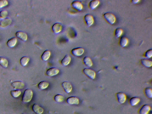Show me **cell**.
<instances>
[{
    "mask_svg": "<svg viewBox=\"0 0 152 114\" xmlns=\"http://www.w3.org/2000/svg\"><path fill=\"white\" fill-rule=\"evenodd\" d=\"M33 93L30 89L25 90L22 98V101L24 103H28L32 100L33 98Z\"/></svg>",
    "mask_w": 152,
    "mask_h": 114,
    "instance_id": "obj_1",
    "label": "cell"
},
{
    "mask_svg": "<svg viewBox=\"0 0 152 114\" xmlns=\"http://www.w3.org/2000/svg\"><path fill=\"white\" fill-rule=\"evenodd\" d=\"M104 17L106 21L110 24H113L115 22L116 17L112 13L107 12L104 13Z\"/></svg>",
    "mask_w": 152,
    "mask_h": 114,
    "instance_id": "obj_2",
    "label": "cell"
},
{
    "mask_svg": "<svg viewBox=\"0 0 152 114\" xmlns=\"http://www.w3.org/2000/svg\"><path fill=\"white\" fill-rule=\"evenodd\" d=\"M83 72L86 75L91 79L93 80L96 77V73L93 70L88 68H84Z\"/></svg>",
    "mask_w": 152,
    "mask_h": 114,
    "instance_id": "obj_3",
    "label": "cell"
},
{
    "mask_svg": "<svg viewBox=\"0 0 152 114\" xmlns=\"http://www.w3.org/2000/svg\"><path fill=\"white\" fill-rule=\"evenodd\" d=\"M84 20L88 26L90 27L94 23V20L93 16L90 14H87L84 16Z\"/></svg>",
    "mask_w": 152,
    "mask_h": 114,
    "instance_id": "obj_4",
    "label": "cell"
},
{
    "mask_svg": "<svg viewBox=\"0 0 152 114\" xmlns=\"http://www.w3.org/2000/svg\"><path fill=\"white\" fill-rule=\"evenodd\" d=\"M62 28H63V25L60 23H55L52 27V31L55 34H58L60 33L62 31Z\"/></svg>",
    "mask_w": 152,
    "mask_h": 114,
    "instance_id": "obj_5",
    "label": "cell"
},
{
    "mask_svg": "<svg viewBox=\"0 0 152 114\" xmlns=\"http://www.w3.org/2000/svg\"><path fill=\"white\" fill-rule=\"evenodd\" d=\"M84 50L82 47H78L73 48L71 51L72 54L74 56H79L83 54Z\"/></svg>",
    "mask_w": 152,
    "mask_h": 114,
    "instance_id": "obj_6",
    "label": "cell"
},
{
    "mask_svg": "<svg viewBox=\"0 0 152 114\" xmlns=\"http://www.w3.org/2000/svg\"><path fill=\"white\" fill-rule=\"evenodd\" d=\"M71 5L72 7L77 11H82L83 8L82 3L79 1H75L72 2Z\"/></svg>",
    "mask_w": 152,
    "mask_h": 114,
    "instance_id": "obj_7",
    "label": "cell"
},
{
    "mask_svg": "<svg viewBox=\"0 0 152 114\" xmlns=\"http://www.w3.org/2000/svg\"><path fill=\"white\" fill-rule=\"evenodd\" d=\"M60 70L56 68L52 67L50 68L46 71V74L48 76H53L58 74Z\"/></svg>",
    "mask_w": 152,
    "mask_h": 114,
    "instance_id": "obj_8",
    "label": "cell"
},
{
    "mask_svg": "<svg viewBox=\"0 0 152 114\" xmlns=\"http://www.w3.org/2000/svg\"><path fill=\"white\" fill-rule=\"evenodd\" d=\"M16 35L17 37L19 38L21 41H26L28 39V35L26 33L23 31H18L16 33Z\"/></svg>",
    "mask_w": 152,
    "mask_h": 114,
    "instance_id": "obj_9",
    "label": "cell"
},
{
    "mask_svg": "<svg viewBox=\"0 0 152 114\" xmlns=\"http://www.w3.org/2000/svg\"><path fill=\"white\" fill-rule=\"evenodd\" d=\"M62 86L65 91L67 93L71 92L72 89V85L70 83L67 81H64L62 83Z\"/></svg>",
    "mask_w": 152,
    "mask_h": 114,
    "instance_id": "obj_10",
    "label": "cell"
},
{
    "mask_svg": "<svg viewBox=\"0 0 152 114\" xmlns=\"http://www.w3.org/2000/svg\"><path fill=\"white\" fill-rule=\"evenodd\" d=\"M67 102L69 104L78 105L79 103V99L75 96H71L69 97L67 99Z\"/></svg>",
    "mask_w": 152,
    "mask_h": 114,
    "instance_id": "obj_11",
    "label": "cell"
},
{
    "mask_svg": "<svg viewBox=\"0 0 152 114\" xmlns=\"http://www.w3.org/2000/svg\"><path fill=\"white\" fill-rule=\"evenodd\" d=\"M12 22L11 18H6L3 19L0 21V26L3 28L7 27L11 24Z\"/></svg>",
    "mask_w": 152,
    "mask_h": 114,
    "instance_id": "obj_12",
    "label": "cell"
},
{
    "mask_svg": "<svg viewBox=\"0 0 152 114\" xmlns=\"http://www.w3.org/2000/svg\"><path fill=\"white\" fill-rule=\"evenodd\" d=\"M117 100L119 103L123 104L125 102L126 100V96L125 94L122 92H119L116 94Z\"/></svg>",
    "mask_w": 152,
    "mask_h": 114,
    "instance_id": "obj_13",
    "label": "cell"
},
{
    "mask_svg": "<svg viewBox=\"0 0 152 114\" xmlns=\"http://www.w3.org/2000/svg\"><path fill=\"white\" fill-rule=\"evenodd\" d=\"M12 86L13 88L16 89L21 90L24 88L25 84L24 83L21 81H16L12 83Z\"/></svg>",
    "mask_w": 152,
    "mask_h": 114,
    "instance_id": "obj_14",
    "label": "cell"
},
{
    "mask_svg": "<svg viewBox=\"0 0 152 114\" xmlns=\"http://www.w3.org/2000/svg\"><path fill=\"white\" fill-rule=\"evenodd\" d=\"M33 111L37 114H42L44 111L43 109L37 104H34L32 107Z\"/></svg>",
    "mask_w": 152,
    "mask_h": 114,
    "instance_id": "obj_15",
    "label": "cell"
},
{
    "mask_svg": "<svg viewBox=\"0 0 152 114\" xmlns=\"http://www.w3.org/2000/svg\"><path fill=\"white\" fill-rule=\"evenodd\" d=\"M151 110V107L148 105H143L140 108L139 113L140 114H148Z\"/></svg>",
    "mask_w": 152,
    "mask_h": 114,
    "instance_id": "obj_16",
    "label": "cell"
},
{
    "mask_svg": "<svg viewBox=\"0 0 152 114\" xmlns=\"http://www.w3.org/2000/svg\"><path fill=\"white\" fill-rule=\"evenodd\" d=\"M71 60V57L70 55H66L62 60L61 64L64 66H67L70 63Z\"/></svg>",
    "mask_w": 152,
    "mask_h": 114,
    "instance_id": "obj_17",
    "label": "cell"
},
{
    "mask_svg": "<svg viewBox=\"0 0 152 114\" xmlns=\"http://www.w3.org/2000/svg\"><path fill=\"white\" fill-rule=\"evenodd\" d=\"M17 42V39L15 37L11 38L8 40L7 43V46L10 48H12L14 47Z\"/></svg>",
    "mask_w": 152,
    "mask_h": 114,
    "instance_id": "obj_18",
    "label": "cell"
},
{
    "mask_svg": "<svg viewBox=\"0 0 152 114\" xmlns=\"http://www.w3.org/2000/svg\"><path fill=\"white\" fill-rule=\"evenodd\" d=\"M51 55V52L49 50H46L43 52L41 58L43 61H46L50 58Z\"/></svg>",
    "mask_w": 152,
    "mask_h": 114,
    "instance_id": "obj_19",
    "label": "cell"
},
{
    "mask_svg": "<svg viewBox=\"0 0 152 114\" xmlns=\"http://www.w3.org/2000/svg\"><path fill=\"white\" fill-rule=\"evenodd\" d=\"M100 3L99 1L98 0H94L91 1L89 3V6L91 9L93 10L95 9L98 6Z\"/></svg>",
    "mask_w": 152,
    "mask_h": 114,
    "instance_id": "obj_20",
    "label": "cell"
},
{
    "mask_svg": "<svg viewBox=\"0 0 152 114\" xmlns=\"http://www.w3.org/2000/svg\"><path fill=\"white\" fill-rule=\"evenodd\" d=\"M128 40L127 38L125 36H122L120 39L119 43L120 46L122 47H124L128 44Z\"/></svg>",
    "mask_w": 152,
    "mask_h": 114,
    "instance_id": "obj_21",
    "label": "cell"
},
{
    "mask_svg": "<svg viewBox=\"0 0 152 114\" xmlns=\"http://www.w3.org/2000/svg\"><path fill=\"white\" fill-rule=\"evenodd\" d=\"M49 85V83L45 81L40 82L38 84V87L41 90H45L46 89Z\"/></svg>",
    "mask_w": 152,
    "mask_h": 114,
    "instance_id": "obj_22",
    "label": "cell"
},
{
    "mask_svg": "<svg viewBox=\"0 0 152 114\" xmlns=\"http://www.w3.org/2000/svg\"><path fill=\"white\" fill-rule=\"evenodd\" d=\"M8 62L6 58L3 57H0V65L4 68H7L8 66Z\"/></svg>",
    "mask_w": 152,
    "mask_h": 114,
    "instance_id": "obj_23",
    "label": "cell"
},
{
    "mask_svg": "<svg viewBox=\"0 0 152 114\" xmlns=\"http://www.w3.org/2000/svg\"><path fill=\"white\" fill-rule=\"evenodd\" d=\"M83 62L84 64L89 67H90L92 66V60L88 56H86L84 57L83 59Z\"/></svg>",
    "mask_w": 152,
    "mask_h": 114,
    "instance_id": "obj_24",
    "label": "cell"
},
{
    "mask_svg": "<svg viewBox=\"0 0 152 114\" xmlns=\"http://www.w3.org/2000/svg\"><path fill=\"white\" fill-rule=\"evenodd\" d=\"M141 62L142 64L147 68L151 67L152 66V62L151 60L144 59H142Z\"/></svg>",
    "mask_w": 152,
    "mask_h": 114,
    "instance_id": "obj_25",
    "label": "cell"
},
{
    "mask_svg": "<svg viewBox=\"0 0 152 114\" xmlns=\"http://www.w3.org/2000/svg\"><path fill=\"white\" fill-rule=\"evenodd\" d=\"M140 101V98L137 97H134L130 99V103L132 106H134L139 103Z\"/></svg>",
    "mask_w": 152,
    "mask_h": 114,
    "instance_id": "obj_26",
    "label": "cell"
},
{
    "mask_svg": "<svg viewBox=\"0 0 152 114\" xmlns=\"http://www.w3.org/2000/svg\"><path fill=\"white\" fill-rule=\"evenodd\" d=\"M30 60V58L26 56H23L20 60V64L23 66H25L28 64Z\"/></svg>",
    "mask_w": 152,
    "mask_h": 114,
    "instance_id": "obj_27",
    "label": "cell"
},
{
    "mask_svg": "<svg viewBox=\"0 0 152 114\" xmlns=\"http://www.w3.org/2000/svg\"><path fill=\"white\" fill-rule=\"evenodd\" d=\"M55 101L58 103H61L64 100V97L62 95L57 94L54 97Z\"/></svg>",
    "mask_w": 152,
    "mask_h": 114,
    "instance_id": "obj_28",
    "label": "cell"
},
{
    "mask_svg": "<svg viewBox=\"0 0 152 114\" xmlns=\"http://www.w3.org/2000/svg\"><path fill=\"white\" fill-rule=\"evenodd\" d=\"M21 92L19 90H12L10 92L12 96L15 98H17L21 94Z\"/></svg>",
    "mask_w": 152,
    "mask_h": 114,
    "instance_id": "obj_29",
    "label": "cell"
},
{
    "mask_svg": "<svg viewBox=\"0 0 152 114\" xmlns=\"http://www.w3.org/2000/svg\"><path fill=\"white\" fill-rule=\"evenodd\" d=\"M123 31L122 29L120 28H116L115 31V36L117 38L120 37L122 35Z\"/></svg>",
    "mask_w": 152,
    "mask_h": 114,
    "instance_id": "obj_30",
    "label": "cell"
},
{
    "mask_svg": "<svg viewBox=\"0 0 152 114\" xmlns=\"http://www.w3.org/2000/svg\"><path fill=\"white\" fill-rule=\"evenodd\" d=\"M145 93L147 97L149 98H151L152 97V91L151 89L149 88L145 89Z\"/></svg>",
    "mask_w": 152,
    "mask_h": 114,
    "instance_id": "obj_31",
    "label": "cell"
},
{
    "mask_svg": "<svg viewBox=\"0 0 152 114\" xmlns=\"http://www.w3.org/2000/svg\"><path fill=\"white\" fill-rule=\"evenodd\" d=\"M8 15V11L5 10L0 12V18L3 19H5L7 17Z\"/></svg>",
    "mask_w": 152,
    "mask_h": 114,
    "instance_id": "obj_32",
    "label": "cell"
},
{
    "mask_svg": "<svg viewBox=\"0 0 152 114\" xmlns=\"http://www.w3.org/2000/svg\"><path fill=\"white\" fill-rule=\"evenodd\" d=\"M8 2L7 0H0V9L8 6Z\"/></svg>",
    "mask_w": 152,
    "mask_h": 114,
    "instance_id": "obj_33",
    "label": "cell"
},
{
    "mask_svg": "<svg viewBox=\"0 0 152 114\" xmlns=\"http://www.w3.org/2000/svg\"><path fill=\"white\" fill-rule=\"evenodd\" d=\"M152 56V49H150L147 50L145 53V56L148 58H151Z\"/></svg>",
    "mask_w": 152,
    "mask_h": 114,
    "instance_id": "obj_34",
    "label": "cell"
},
{
    "mask_svg": "<svg viewBox=\"0 0 152 114\" xmlns=\"http://www.w3.org/2000/svg\"><path fill=\"white\" fill-rule=\"evenodd\" d=\"M140 1L139 0H133L131 1V2L133 4H135L139 3Z\"/></svg>",
    "mask_w": 152,
    "mask_h": 114,
    "instance_id": "obj_35",
    "label": "cell"
},
{
    "mask_svg": "<svg viewBox=\"0 0 152 114\" xmlns=\"http://www.w3.org/2000/svg\"><path fill=\"white\" fill-rule=\"evenodd\" d=\"M24 114V113H23V114Z\"/></svg>",
    "mask_w": 152,
    "mask_h": 114,
    "instance_id": "obj_36",
    "label": "cell"
}]
</instances>
